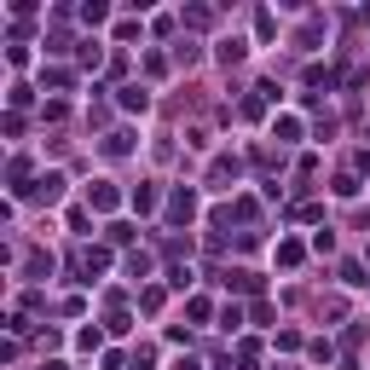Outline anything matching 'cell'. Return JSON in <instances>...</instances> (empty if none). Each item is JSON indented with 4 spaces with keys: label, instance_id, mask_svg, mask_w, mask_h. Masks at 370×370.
Instances as JSON below:
<instances>
[{
    "label": "cell",
    "instance_id": "8992f818",
    "mask_svg": "<svg viewBox=\"0 0 370 370\" xmlns=\"http://www.w3.org/2000/svg\"><path fill=\"white\" fill-rule=\"evenodd\" d=\"M116 105H122V110H151V92L139 87V81H127V87L116 92Z\"/></svg>",
    "mask_w": 370,
    "mask_h": 370
},
{
    "label": "cell",
    "instance_id": "7402d4cb",
    "mask_svg": "<svg viewBox=\"0 0 370 370\" xmlns=\"http://www.w3.org/2000/svg\"><path fill=\"white\" fill-rule=\"evenodd\" d=\"M127 324H133V318H127V307H122V301H116V307H110V330H116V336H122V330H127Z\"/></svg>",
    "mask_w": 370,
    "mask_h": 370
},
{
    "label": "cell",
    "instance_id": "d6986e66",
    "mask_svg": "<svg viewBox=\"0 0 370 370\" xmlns=\"http://www.w3.org/2000/svg\"><path fill=\"white\" fill-rule=\"evenodd\" d=\"M127 272L133 278H151V255H127Z\"/></svg>",
    "mask_w": 370,
    "mask_h": 370
},
{
    "label": "cell",
    "instance_id": "44dd1931",
    "mask_svg": "<svg viewBox=\"0 0 370 370\" xmlns=\"http://www.w3.org/2000/svg\"><path fill=\"white\" fill-rule=\"evenodd\" d=\"M41 87H70V70H41Z\"/></svg>",
    "mask_w": 370,
    "mask_h": 370
},
{
    "label": "cell",
    "instance_id": "ac0fdd59",
    "mask_svg": "<svg viewBox=\"0 0 370 370\" xmlns=\"http://www.w3.org/2000/svg\"><path fill=\"white\" fill-rule=\"evenodd\" d=\"M99 58H105V53H99V41H81V64H87V70H99Z\"/></svg>",
    "mask_w": 370,
    "mask_h": 370
},
{
    "label": "cell",
    "instance_id": "8fae6325",
    "mask_svg": "<svg viewBox=\"0 0 370 370\" xmlns=\"http://www.w3.org/2000/svg\"><path fill=\"white\" fill-rule=\"evenodd\" d=\"M243 53H249V46H243L238 35H231V41H220V64H243Z\"/></svg>",
    "mask_w": 370,
    "mask_h": 370
},
{
    "label": "cell",
    "instance_id": "5bb4252c",
    "mask_svg": "<svg viewBox=\"0 0 370 370\" xmlns=\"http://www.w3.org/2000/svg\"><path fill=\"white\" fill-rule=\"evenodd\" d=\"M342 284H347V290H359V284H370V278H364V266H359V260H347V266H342Z\"/></svg>",
    "mask_w": 370,
    "mask_h": 370
},
{
    "label": "cell",
    "instance_id": "277c9868",
    "mask_svg": "<svg viewBox=\"0 0 370 370\" xmlns=\"http://www.w3.org/2000/svg\"><path fill=\"white\" fill-rule=\"evenodd\" d=\"M23 197H35V203H58V197H64V174H41Z\"/></svg>",
    "mask_w": 370,
    "mask_h": 370
},
{
    "label": "cell",
    "instance_id": "7c38bea8",
    "mask_svg": "<svg viewBox=\"0 0 370 370\" xmlns=\"http://www.w3.org/2000/svg\"><path fill=\"white\" fill-rule=\"evenodd\" d=\"M133 208H139V214H157V185H139V191H133Z\"/></svg>",
    "mask_w": 370,
    "mask_h": 370
},
{
    "label": "cell",
    "instance_id": "3957f363",
    "mask_svg": "<svg viewBox=\"0 0 370 370\" xmlns=\"http://www.w3.org/2000/svg\"><path fill=\"white\" fill-rule=\"evenodd\" d=\"M70 266L81 272V284H92V272L110 266V249H81V255H70Z\"/></svg>",
    "mask_w": 370,
    "mask_h": 370
},
{
    "label": "cell",
    "instance_id": "4fadbf2b",
    "mask_svg": "<svg viewBox=\"0 0 370 370\" xmlns=\"http://www.w3.org/2000/svg\"><path fill=\"white\" fill-rule=\"evenodd\" d=\"M105 18H110L105 0H87V6H81V23H105Z\"/></svg>",
    "mask_w": 370,
    "mask_h": 370
},
{
    "label": "cell",
    "instance_id": "6da1fadb",
    "mask_svg": "<svg viewBox=\"0 0 370 370\" xmlns=\"http://www.w3.org/2000/svg\"><path fill=\"white\" fill-rule=\"evenodd\" d=\"M191 220H197V191L174 185V197H168V226H191Z\"/></svg>",
    "mask_w": 370,
    "mask_h": 370
},
{
    "label": "cell",
    "instance_id": "7a4b0ae2",
    "mask_svg": "<svg viewBox=\"0 0 370 370\" xmlns=\"http://www.w3.org/2000/svg\"><path fill=\"white\" fill-rule=\"evenodd\" d=\"M87 208H99V214H116L122 208V191L110 179H99V185H87Z\"/></svg>",
    "mask_w": 370,
    "mask_h": 370
},
{
    "label": "cell",
    "instance_id": "5b68a950",
    "mask_svg": "<svg viewBox=\"0 0 370 370\" xmlns=\"http://www.w3.org/2000/svg\"><path fill=\"white\" fill-rule=\"evenodd\" d=\"M220 284H231V290H243V295H260V278H255V272H243V266H231V272H220Z\"/></svg>",
    "mask_w": 370,
    "mask_h": 370
},
{
    "label": "cell",
    "instance_id": "ffe728a7",
    "mask_svg": "<svg viewBox=\"0 0 370 370\" xmlns=\"http://www.w3.org/2000/svg\"><path fill=\"white\" fill-rule=\"evenodd\" d=\"M75 342H81V347H87V353H99V347H105V330H81V336H75Z\"/></svg>",
    "mask_w": 370,
    "mask_h": 370
},
{
    "label": "cell",
    "instance_id": "9a60e30c",
    "mask_svg": "<svg viewBox=\"0 0 370 370\" xmlns=\"http://www.w3.org/2000/svg\"><path fill=\"white\" fill-rule=\"evenodd\" d=\"M185 23H191V29H208L214 12H208V6H185Z\"/></svg>",
    "mask_w": 370,
    "mask_h": 370
},
{
    "label": "cell",
    "instance_id": "2e32d148",
    "mask_svg": "<svg viewBox=\"0 0 370 370\" xmlns=\"http://www.w3.org/2000/svg\"><path fill=\"white\" fill-rule=\"evenodd\" d=\"M23 272H29V278H41V272H53V255H41V249H35V255L23 260Z\"/></svg>",
    "mask_w": 370,
    "mask_h": 370
},
{
    "label": "cell",
    "instance_id": "ba28073f",
    "mask_svg": "<svg viewBox=\"0 0 370 370\" xmlns=\"http://www.w3.org/2000/svg\"><path fill=\"white\" fill-rule=\"evenodd\" d=\"M301 260H307V243H295V238L278 243V266H301Z\"/></svg>",
    "mask_w": 370,
    "mask_h": 370
},
{
    "label": "cell",
    "instance_id": "52a82bcc",
    "mask_svg": "<svg viewBox=\"0 0 370 370\" xmlns=\"http://www.w3.org/2000/svg\"><path fill=\"white\" fill-rule=\"evenodd\" d=\"M238 174H243V162H238V157H214V162H208V179H214V185L238 179Z\"/></svg>",
    "mask_w": 370,
    "mask_h": 370
},
{
    "label": "cell",
    "instance_id": "cb8c5ba5",
    "mask_svg": "<svg viewBox=\"0 0 370 370\" xmlns=\"http://www.w3.org/2000/svg\"><path fill=\"white\" fill-rule=\"evenodd\" d=\"M174 370H203V364H197V359H179V364H174Z\"/></svg>",
    "mask_w": 370,
    "mask_h": 370
},
{
    "label": "cell",
    "instance_id": "603a6c76",
    "mask_svg": "<svg viewBox=\"0 0 370 370\" xmlns=\"http://www.w3.org/2000/svg\"><path fill=\"white\" fill-rule=\"evenodd\" d=\"M353 168H359V174H370V151H359V157H353Z\"/></svg>",
    "mask_w": 370,
    "mask_h": 370
},
{
    "label": "cell",
    "instance_id": "30bf717a",
    "mask_svg": "<svg viewBox=\"0 0 370 370\" xmlns=\"http://www.w3.org/2000/svg\"><path fill=\"white\" fill-rule=\"evenodd\" d=\"M127 151H133V133H122V127L105 133V157H127Z\"/></svg>",
    "mask_w": 370,
    "mask_h": 370
},
{
    "label": "cell",
    "instance_id": "9c48e42d",
    "mask_svg": "<svg viewBox=\"0 0 370 370\" xmlns=\"http://www.w3.org/2000/svg\"><path fill=\"white\" fill-rule=\"evenodd\" d=\"M272 133H278V145H295V139H301V122H295V116H278Z\"/></svg>",
    "mask_w": 370,
    "mask_h": 370
},
{
    "label": "cell",
    "instance_id": "e0dca14e",
    "mask_svg": "<svg viewBox=\"0 0 370 370\" xmlns=\"http://www.w3.org/2000/svg\"><path fill=\"white\" fill-rule=\"evenodd\" d=\"M238 364L255 370V364H260V347H255V342H238Z\"/></svg>",
    "mask_w": 370,
    "mask_h": 370
}]
</instances>
